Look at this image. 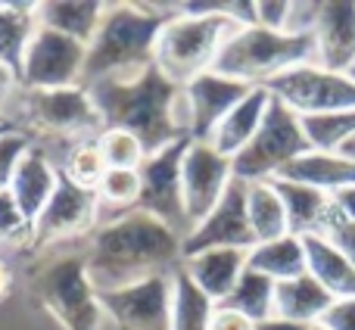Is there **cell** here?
<instances>
[{"instance_id": "obj_1", "label": "cell", "mask_w": 355, "mask_h": 330, "mask_svg": "<svg viewBox=\"0 0 355 330\" xmlns=\"http://www.w3.org/2000/svg\"><path fill=\"white\" fill-rule=\"evenodd\" d=\"M85 265L97 293L122 290L150 277L175 275L184 265V237L153 215L128 212L91 234Z\"/></svg>"}, {"instance_id": "obj_2", "label": "cell", "mask_w": 355, "mask_h": 330, "mask_svg": "<svg viewBox=\"0 0 355 330\" xmlns=\"http://www.w3.org/2000/svg\"><path fill=\"white\" fill-rule=\"evenodd\" d=\"M103 128L128 131L153 156L178 141H190V112L184 87L168 81L156 66L125 81H97L87 87Z\"/></svg>"}, {"instance_id": "obj_3", "label": "cell", "mask_w": 355, "mask_h": 330, "mask_svg": "<svg viewBox=\"0 0 355 330\" xmlns=\"http://www.w3.org/2000/svg\"><path fill=\"white\" fill-rule=\"evenodd\" d=\"M181 12V3H106L87 60L81 87L97 81H125L153 66V47L162 25Z\"/></svg>"}, {"instance_id": "obj_4", "label": "cell", "mask_w": 355, "mask_h": 330, "mask_svg": "<svg viewBox=\"0 0 355 330\" xmlns=\"http://www.w3.org/2000/svg\"><path fill=\"white\" fill-rule=\"evenodd\" d=\"M0 119L22 131L31 147L41 150L50 162L60 159V153L72 144L97 141L103 131V119L94 106L91 91L81 85L62 87V91L16 87Z\"/></svg>"}, {"instance_id": "obj_5", "label": "cell", "mask_w": 355, "mask_h": 330, "mask_svg": "<svg viewBox=\"0 0 355 330\" xmlns=\"http://www.w3.org/2000/svg\"><path fill=\"white\" fill-rule=\"evenodd\" d=\"M246 25H256L252 3H227L221 12H178L156 37L153 66L178 87H187L212 72L227 37Z\"/></svg>"}, {"instance_id": "obj_6", "label": "cell", "mask_w": 355, "mask_h": 330, "mask_svg": "<svg viewBox=\"0 0 355 330\" xmlns=\"http://www.w3.org/2000/svg\"><path fill=\"white\" fill-rule=\"evenodd\" d=\"M302 62H315L312 37H296L287 35V31H268L259 28V25H246V28L234 31L227 37L212 72L243 81L250 87H265L277 75L302 66Z\"/></svg>"}, {"instance_id": "obj_7", "label": "cell", "mask_w": 355, "mask_h": 330, "mask_svg": "<svg viewBox=\"0 0 355 330\" xmlns=\"http://www.w3.org/2000/svg\"><path fill=\"white\" fill-rule=\"evenodd\" d=\"M35 299L62 324V330H116L100 306V293L87 277L85 252L56 256L31 275Z\"/></svg>"}, {"instance_id": "obj_8", "label": "cell", "mask_w": 355, "mask_h": 330, "mask_svg": "<svg viewBox=\"0 0 355 330\" xmlns=\"http://www.w3.org/2000/svg\"><path fill=\"white\" fill-rule=\"evenodd\" d=\"M309 150H312V144L306 137L302 119L293 110H287L281 100L271 97L262 128L246 144L243 153L234 156V177L243 184L275 181L290 162L306 156Z\"/></svg>"}, {"instance_id": "obj_9", "label": "cell", "mask_w": 355, "mask_h": 330, "mask_svg": "<svg viewBox=\"0 0 355 330\" xmlns=\"http://www.w3.org/2000/svg\"><path fill=\"white\" fill-rule=\"evenodd\" d=\"M265 91L281 100L287 110H293L300 119L355 110V78L346 72L321 69L318 62H302L296 69H287L275 81H268Z\"/></svg>"}, {"instance_id": "obj_10", "label": "cell", "mask_w": 355, "mask_h": 330, "mask_svg": "<svg viewBox=\"0 0 355 330\" xmlns=\"http://www.w3.org/2000/svg\"><path fill=\"white\" fill-rule=\"evenodd\" d=\"M190 141H178L172 147L159 150V153L147 156L141 171V200H137V212L153 215L175 234L187 237L190 218L184 209V190H181V162L187 153Z\"/></svg>"}, {"instance_id": "obj_11", "label": "cell", "mask_w": 355, "mask_h": 330, "mask_svg": "<svg viewBox=\"0 0 355 330\" xmlns=\"http://www.w3.org/2000/svg\"><path fill=\"white\" fill-rule=\"evenodd\" d=\"M87 47L72 37L37 25L28 50H25L22 69H19V87L28 91H62V87L81 85Z\"/></svg>"}, {"instance_id": "obj_12", "label": "cell", "mask_w": 355, "mask_h": 330, "mask_svg": "<svg viewBox=\"0 0 355 330\" xmlns=\"http://www.w3.org/2000/svg\"><path fill=\"white\" fill-rule=\"evenodd\" d=\"M100 227V202L97 190H85L75 181H69L60 171L56 193L50 196L47 209L31 225V243L28 250H47L62 240H75L94 234Z\"/></svg>"}, {"instance_id": "obj_13", "label": "cell", "mask_w": 355, "mask_h": 330, "mask_svg": "<svg viewBox=\"0 0 355 330\" xmlns=\"http://www.w3.org/2000/svg\"><path fill=\"white\" fill-rule=\"evenodd\" d=\"M175 275H159L122 290L100 293V306L116 330H172Z\"/></svg>"}, {"instance_id": "obj_14", "label": "cell", "mask_w": 355, "mask_h": 330, "mask_svg": "<svg viewBox=\"0 0 355 330\" xmlns=\"http://www.w3.org/2000/svg\"><path fill=\"white\" fill-rule=\"evenodd\" d=\"M234 181V159L221 156L209 141H190L181 162L184 209L190 218V231L218 206Z\"/></svg>"}, {"instance_id": "obj_15", "label": "cell", "mask_w": 355, "mask_h": 330, "mask_svg": "<svg viewBox=\"0 0 355 330\" xmlns=\"http://www.w3.org/2000/svg\"><path fill=\"white\" fill-rule=\"evenodd\" d=\"M250 218H246V184L234 177L218 206L184 237V259L206 250H252Z\"/></svg>"}, {"instance_id": "obj_16", "label": "cell", "mask_w": 355, "mask_h": 330, "mask_svg": "<svg viewBox=\"0 0 355 330\" xmlns=\"http://www.w3.org/2000/svg\"><path fill=\"white\" fill-rule=\"evenodd\" d=\"M250 91H252L250 85L225 78L218 72H206L190 81L184 87V100H187V112H190V141H209L212 131L221 125V119Z\"/></svg>"}, {"instance_id": "obj_17", "label": "cell", "mask_w": 355, "mask_h": 330, "mask_svg": "<svg viewBox=\"0 0 355 330\" xmlns=\"http://www.w3.org/2000/svg\"><path fill=\"white\" fill-rule=\"evenodd\" d=\"M312 41H315V62L321 69L349 75V69L355 66V3L352 0H324Z\"/></svg>"}, {"instance_id": "obj_18", "label": "cell", "mask_w": 355, "mask_h": 330, "mask_svg": "<svg viewBox=\"0 0 355 330\" xmlns=\"http://www.w3.org/2000/svg\"><path fill=\"white\" fill-rule=\"evenodd\" d=\"M246 256L250 250H206L184 259L181 271L196 284V290H202L215 306H221L246 271Z\"/></svg>"}, {"instance_id": "obj_19", "label": "cell", "mask_w": 355, "mask_h": 330, "mask_svg": "<svg viewBox=\"0 0 355 330\" xmlns=\"http://www.w3.org/2000/svg\"><path fill=\"white\" fill-rule=\"evenodd\" d=\"M56 184H60V168H56L37 147L25 150V156L19 159L16 171H12L10 193L31 225H35V218L47 209L50 196L56 193Z\"/></svg>"}, {"instance_id": "obj_20", "label": "cell", "mask_w": 355, "mask_h": 330, "mask_svg": "<svg viewBox=\"0 0 355 330\" xmlns=\"http://www.w3.org/2000/svg\"><path fill=\"white\" fill-rule=\"evenodd\" d=\"M268 106H271V94L265 91V87H252V91L221 119V125L212 131L209 144H212L221 156L234 159L237 153H243L246 144H250L252 137H256V131L262 128Z\"/></svg>"}, {"instance_id": "obj_21", "label": "cell", "mask_w": 355, "mask_h": 330, "mask_svg": "<svg viewBox=\"0 0 355 330\" xmlns=\"http://www.w3.org/2000/svg\"><path fill=\"white\" fill-rule=\"evenodd\" d=\"M277 193L284 200V209H287V225L290 234L296 237H312V234H327L331 227L334 215V200L327 193L315 187H306V184H296V181H275Z\"/></svg>"}, {"instance_id": "obj_22", "label": "cell", "mask_w": 355, "mask_h": 330, "mask_svg": "<svg viewBox=\"0 0 355 330\" xmlns=\"http://www.w3.org/2000/svg\"><path fill=\"white\" fill-rule=\"evenodd\" d=\"M277 177H281V181L306 184V187H315V190H321V193L334 196V193H340V190H346L355 184V159H349V156H343V153L309 150L306 156L290 162Z\"/></svg>"}, {"instance_id": "obj_23", "label": "cell", "mask_w": 355, "mask_h": 330, "mask_svg": "<svg viewBox=\"0 0 355 330\" xmlns=\"http://www.w3.org/2000/svg\"><path fill=\"white\" fill-rule=\"evenodd\" d=\"M334 306V296L315 281L312 275H300L293 281H281L275 287V318L290 324H321L327 309Z\"/></svg>"}, {"instance_id": "obj_24", "label": "cell", "mask_w": 355, "mask_h": 330, "mask_svg": "<svg viewBox=\"0 0 355 330\" xmlns=\"http://www.w3.org/2000/svg\"><path fill=\"white\" fill-rule=\"evenodd\" d=\"M302 246H306L309 275L334 299H349V296H355V268L334 240H327L324 234H312V237H302Z\"/></svg>"}, {"instance_id": "obj_25", "label": "cell", "mask_w": 355, "mask_h": 330, "mask_svg": "<svg viewBox=\"0 0 355 330\" xmlns=\"http://www.w3.org/2000/svg\"><path fill=\"white\" fill-rule=\"evenodd\" d=\"M103 10L106 3H97V0H47V3H37V25L60 31L87 47L103 22Z\"/></svg>"}, {"instance_id": "obj_26", "label": "cell", "mask_w": 355, "mask_h": 330, "mask_svg": "<svg viewBox=\"0 0 355 330\" xmlns=\"http://www.w3.org/2000/svg\"><path fill=\"white\" fill-rule=\"evenodd\" d=\"M246 268L259 271V275L271 277L275 284L281 281H293V277L306 275V246H302V237L296 234H284L277 240H268V243H256L246 256Z\"/></svg>"}, {"instance_id": "obj_27", "label": "cell", "mask_w": 355, "mask_h": 330, "mask_svg": "<svg viewBox=\"0 0 355 330\" xmlns=\"http://www.w3.org/2000/svg\"><path fill=\"white\" fill-rule=\"evenodd\" d=\"M37 31V3H0V62L16 75Z\"/></svg>"}, {"instance_id": "obj_28", "label": "cell", "mask_w": 355, "mask_h": 330, "mask_svg": "<svg viewBox=\"0 0 355 330\" xmlns=\"http://www.w3.org/2000/svg\"><path fill=\"white\" fill-rule=\"evenodd\" d=\"M246 218H250L256 243H268V240L290 234L287 209H284V200L277 193L275 181L246 184Z\"/></svg>"}, {"instance_id": "obj_29", "label": "cell", "mask_w": 355, "mask_h": 330, "mask_svg": "<svg viewBox=\"0 0 355 330\" xmlns=\"http://www.w3.org/2000/svg\"><path fill=\"white\" fill-rule=\"evenodd\" d=\"M275 287L277 284L271 277L259 275V271L246 268L240 275L237 287L231 290L221 306L231 309V312H240L243 318H250L252 324H265V321L275 318Z\"/></svg>"}, {"instance_id": "obj_30", "label": "cell", "mask_w": 355, "mask_h": 330, "mask_svg": "<svg viewBox=\"0 0 355 330\" xmlns=\"http://www.w3.org/2000/svg\"><path fill=\"white\" fill-rule=\"evenodd\" d=\"M141 200V171L137 168H110L97 184L100 225L116 221L128 212H137Z\"/></svg>"}, {"instance_id": "obj_31", "label": "cell", "mask_w": 355, "mask_h": 330, "mask_svg": "<svg viewBox=\"0 0 355 330\" xmlns=\"http://www.w3.org/2000/svg\"><path fill=\"white\" fill-rule=\"evenodd\" d=\"M215 312V302L209 299L196 284L175 271V299H172V330H209V318Z\"/></svg>"}, {"instance_id": "obj_32", "label": "cell", "mask_w": 355, "mask_h": 330, "mask_svg": "<svg viewBox=\"0 0 355 330\" xmlns=\"http://www.w3.org/2000/svg\"><path fill=\"white\" fill-rule=\"evenodd\" d=\"M69 181H75L78 187L85 190H97L100 177L106 175V159L100 153V144L97 141H81V144H72L60 153V159L53 162Z\"/></svg>"}, {"instance_id": "obj_33", "label": "cell", "mask_w": 355, "mask_h": 330, "mask_svg": "<svg viewBox=\"0 0 355 330\" xmlns=\"http://www.w3.org/2000/svg\"><path fill=\"white\" fill-rule=\"evenodd\" d=\"M302 128H306L312 150L340 153L346 144L355 141V110L331 112V116H309V119H302Z\"/></svg>"}, {"instance_id": "obj_34", "label": "cell", "mask_w": 355, "mask_h": 330, "mask_svg": "<svg viewBox=\"0 0 355 330\" xmlns=\"http://www.w3.org/2000/svg\"><path fill=\"white\" fill-rule=\"evenodd\" d=\"M100 144V153L106 159V168H141L147 153H144L141 141L128 131H119V128H103L97 137Z\"/></svg>"}, {"instance_id": "obj_35", "label": "cell", "mask_w": 355, "mask_h": 330, "mask_svg": "<svg viewBox=\"0 0 355 330\" xmlns=\"http://www.w3.org/2000/svg\"><path fill=\"white\" fill-rule=\"evenodd\" d=\"M31 243V221L16 206L12 193H0V246H28Z\"/></svg>"}, {"instance_id": "obj_36", "label": "cell", "mask_w": 355, "mask_h": 330, "mask_svg": "<svg viewBox=\"0 0 355 330\" xmlns=\"http://www.w3.org/2000/svg\"><path fill=\"white\" fill-rule=\"evenodd\" d=\"M31 147V141L22 134V131H10V134L0 137V193L10 190L12 171H16L19 159L25 156V150Z\"/></svg>"}, {"instance_id": "obj_37", "label": "cell", "mask_w": 355, "mask_h": 330, "mask_svg": "<svg viewBox=\"0 0 355 330\" xmlns=\"http://www.w3.org/2000/svg\"><path fill=\"white\" fill-rule=\"evenodd\" d=\"M321 6H324V0H290L287 35L312 37L315 25H318V19H321Z\"/></svg>"}, {"instance_id": "obj_38", "label": "cell", "mask_w": 355, "mask_h": 330, "mask_svg": "<svg viewBox=\"0 0 355 330\" xmlns=\"http://www.w3.org/2000/svg\"><path fill=\"white\" fill-rule=\"evenodd\" d=\"M256 25L268 31H287V16H290V0H256Z\"/></svg>"}, {"instance_id": "obj_39", "label": "cell", "mask_w": 355, "mask_h": 330, "mask_svg": "<svg viewBox=\"0 0 355 330\" xmlns=\"http://www.w3.org/2000/svg\"><path fill=\"white\" fill-rule=\"evenodd\" d=\"M321 324L327 330H355V296H349V299H334V306L327 309Z\"/></svg>"}, {"instance_id": "obj_40", "label": "cell", "mask_w": 355, "mask_h": 330, "mask_svg": "<svg viewBox=\"0 0 355 330\" xmlns=\"http://www.w3.org/2000/svg\"><path fill=\"white\" fill-rule=\"evenodd\" d=\"M324 237L334 240V243L343 250V256L349 259L352 268H355V225H352V221H346V218H340V215H334V221H331V227H327Z\"/></svg>"}, {"instance_id": "obj_41", "label": "cell", "mask_w": 355, "mask_h": 330, "mask_svg": "<svg viewBox=\"0 0 355 330\" xmlns=\"http://www.w3.org/2000/svg\"><path fill=\"white\" fill-rule=\"evenodd\" d=\"M259 324H252L250 318H243L240 312H231L225 306H215L212 318H209V330H256Z\"/></svg>"}, {"instance_id": "obj_42", "label": "cell", "mask_w": 355, "mask_h": 330, "mask_svg": "<svg viewBox=\"0 0 355 330\" xmlns=\"http://www.w3.org/2000/svg\"><path fill=\"white\" fill-rule=\"evenodd\" d=\"M331 200H334V209H337L340 218H346V221L355 225V184L346 187V190H340V193H334Z\"/></svg>"}, {"instance_id": "obj_43", "label": "cell", "mask_w": 355, "mask_h": 330, "mask_svg": "<svg viewBox=\"0 0 355 330\" xmlns=\"http://www.w3.org/2000/svg\"><path fill=\"white\" fill-rule=\"evenodd\" d=\"M19 87V81H16V75L10 72V69L0 62V112H3V106H6V100L12 97V91Z\"/></svg>"}, {"instance_id": "obj_44", "label": "cell", "mask_w": 355, "mask_h": 330, "mask_svg": "<svg viewBox=\"0 0 355 330\" xmlns=\"http://www.w3.org/2000/svg\"><path fill=\"white\" fill-rule=\"evenodd\" d=\"M10 287H12V271L6 265V259H0V299L10 293Z\"/></svg>"}, {"instance_id": "obj_45", "label": "cell", "mask_w": 355, "mask_h": 330, "mask_svg": "<svg viewBox=\"0 0 355 330\" xmlns=\"http://www.w3.org/2000/svg\"><path fill=\"white\" fill-rule=\"evenodd\" d=\"M256 330H309V327H306V324H290V321L271 318V321H265V324H259Z\"/></svg>"}, {"instance_id": "obj_46", "label": "cell", "mask_w": 355, "mask_h": 330, "mask_svg": "<svg viewBox=\"0 0 355 330\" xmlns=\"http://www.w3.org/2000/svg\"><path fill=\"white\" fill-rule=\"evenodd\" d=\"M10 131H16V128H12L10 122H3V119H0V137H3V134H10Z\"/></svg>"}, {"instance_id": "obj_47", "label": "cell", "mask_w": 355, "mask_h": 330, "mask_svg": "<svg viewBox=\"0 0 355 330\" xmlns=\"http://www.w3.org/2000/svg\"><path fill=\"white\" fill-rule=\"evenodd\" d=\"M309 330H327L324 324H312V327H309Z\"/></svg>"}, {"instance_id": "obj_48", "label": "cell", "mask_w": 355, "mask_h": 330, "mask_svg": "<svg viewBox=\"0 0 355 330\" xmlns=\"http://www.w3.org/2000/svg\"><path fill=\"white\" fill-rule=\"evenodd\" d=\"M349 75H352V78H355V66H352V69H349Z\"/></svg>"}]
</instances>
